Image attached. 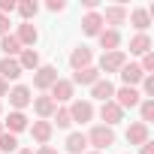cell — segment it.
Masks as SVG:
<instances>
[{
  "instance_id": "6",
  "label": "cell",
  "mask_w": 154,
  "mask_h": 154,
  "mask_svg": "<svg viewBox=\"0 0 154 154\" xmlns=\"http://www.w3.org/2000/svg\"><path fill=\"white\" fill-rule=\"evenodd\" d=\"M6 97H9V106H12V112H21V109H24V106H30V100H33L27 85H15V88L6 94Z\"/></svg>"
},
{
  "instance_id": "15",
  "label": "cell",
  "mask_w": 154,
  "mask_h": 154,
  "mask_svg": "<svg viewBox=\"0 0 154 154\" xmlns=\"http://www.w3.org/2000/svg\"><path fill=\"white\" fill-rule=\"evenodd\" d=\"M15 39H18L21 45L33 48V45H36V39H39V30H36L30 21H21V24H18V33H15Z\"/></svg>"
},
{
  "instance_id": "11",
  "label": "cell",
  "mask_w": 154,
  "mask_h": 154,
  "mask_svg": "<svg viewBox=\"0 0 154 154\" xmlns=\"http://www.w3.org/2000/svg\"><path fill=\"white\" fill-rule=\"evenodd\" d=\"M91 60H94V51L88 48V45H79V48H72V54H69V66L79 72V69H85V66H91Z\"/></svg>"
},
{
  "instance_id": "20",
  "label": "cell",
  "mask_w": 154,
  "mask_h": 154,
  "mask_svg": "<svg viewBox=\"0 0 154 154\" xmlns=\"http://www.w3.org/2000/svg\"><path fill=\"white\" fill-rule=\"evenodd\" d=\"M18 75H21V66L15 57H0V79L9 82V79H18Z\"/></svg>"
},
{
  "instance_id": "38",
  "label": "cell",
  "mask_w": 154,
  "mask_h": 154,
  "mask_svg": "<svg viewBox=\"0 0 154 154\" xmlns=\"http://www.w3.org/2000/svg\"><path fill=\"white\" fill-rule=\"evenodd\" d=\"M15 154H33V148H18Z\"/></svg>"
},
{
  "instance_id": "14",
  "label": "cell",
  "mask_w": 154,
  "mask_h": 154,
  "mask_svg": "<svg viewBox=\"0 0 154 154\" xmlns=\"http://www.w3.org/2000/svg\"><path fill=\"white\" fill-rule=\"evenodd\" d=\"M142 79H145V72L139 69V63H124V66H121V82H124V88H136Z\"/></svg>"
},
{
  "instance_id": "13",
  "label": "cell",
  "mask_w": 154,
  "mask_h": 154,
  "mask_svg": "<svg viewBox=\"0 0 154 154\" xmlns=\"http://www.w3.org/2000/svg\"><path fill=\"white\" fill-rule=\"evenodd\" d=\"M27 130H30L33 142H39V145H48V139H51V133H54L51 121H33V124H30Z\"/></svg>"
},
{
  "instance_id": "25",
  "label": "cell",
  "mask_w": 154,
  "mask_h": 154,
  "mask_svg": "<svg viewBox=\"0 0 154 154\" xmlns=\"http://www.w3.org/2000/svg\"><path fill=\"white\" fill-rule=\"evenodd\" d=\"M130 21H133V27H136L139 33H145V30H148V24H151V15H148V9L136 6V9H130Z\"/></svg>"
},
{
  "instance_id": "26",
  "label": "cell",
  "mask_w": 154,
  "mask_h": 154,
  "mask_svg": "<svg viewBox=\"0 0 154 154\" xmlns=\"http://www.w3.org/2000/svg\"><path fill=\"white\" fill-rule=\"evenodd\" d=\"M151 45H154V42H151L148 33H136V36L130 39V54H148Z\"/></svg>"
},
{
  "instance_id": "27",
  "label": "cell",
  "mask_w": 154,
  "mask_h": 154,
  "mask_svg": "<svg viewBox=\"0 0 154 154\" xmlns=\"http://www.w3.org/2000/svg\"><path fill=\"white\" fill-rule=\"evenodd\" d=\"M15 9H18V15H21L24 21H30V18L39 12V3H36V0H21V3H15Z\"/></svg>"
},
{
  "instance_id": "30",
  "label": "cell",
  "mask_w": 154,
  "mask_h": 154,
  "mask_svg": "<svg viewBox=\"0 0 154 154\" xmlns=\"http://www.w3.org/2000/svg\"><path fill=\"white\" fill-rule=\"evenodd\" d=\"M139 115H142V124L154 121V100H142L139 103Z\"/></svg>"
},
{
  "instance_id": "1",
  "label": "cell",
  "mask_w": 154,
  "mask_h": 154,
  "mask_svg": "<svg viewBox=\"0 0 154 154\" xmlns=\"http://www.w3.org/2000/svg\"><path fill=\"white\" fill-rule=\"evenodd\" d=\"M85 139H88V145H94V151H100V154H103L106 148H112V145H115V130H112V127H106V124H97Z\"/></svg>"
},
{
  "instance_id": "37",
  "label": "cell",
  "mask_w": 154,
  "mask_h": 154,
  "mask_svg": "<svg viewBox=\"0 0 154 154\" xmlns=\"http://www.w3.org/2000/svg\"><path fill=\"white\" fill-rule=\"evenodd\" d=\"M6 94H9V85H6L3 79H0V97H6Z\"/></svg>"
},
{
  "instance_id": "33",
  "label": "cell",
  "mask_w": 154,
  "mask_h": 154,
  "mask_svg": "<svg viewBox=\"0 0 154 154\" xmlns=\"http://www.w3.org/2000/svg\"><path fill=\"white\" fill-rule=\"evenodd\" d=\"M63 9H66L63 0H48V12H63Z\"/></svg>"
},
{
  "instance_id": "28",
  "label": "cell",
  "mask_w": 154,
  "mask_h": 154,
  "mask_svg": "<svg viewBox=\"0 0 154 154\" xmlns=\"http://www.w3.org/2000/svg\"><path fill=\"white\" fill-rule=\"evenodd\" d=\"M0 151H3V154H12V151H18V139L12 136V133H0Z\"/></svg>"
},
{
  "instance_id": "32",
  "label": "cell",
  "mask_w": 154,
  "mask_h": 154,
  "mask_svg": "<svg viewBox=\"0 0 154 154\" xmlns=\"http://www.w3.org/2000/svg\"><path fill=\"white\" fill-rule=\"evenodd\" d=\"M9 12H15V0H0V15L9 18Z\"/></svg>"
},
{
  "instance_id": "5",
  "label": "cell",
  "mask_w": 154,
  "mask_h": 154,
  "mask_svg": "<svg viewBox=\"0 0 154 154\" xmlns=\"http://www.w3.org/2000/svg\"><path fill=\"white\" fill-rule=\"evenodd\" d=\"M69 118L79 121V124H88V121L94 118V103H91V100H72V106H69Z\"/></svg>"
},
{
  "instance_id": "10",
  "label": "cell",
  "mask_w": 154,
  "mask_h": 154,
  "mask_svg": "<svg viewBox=\"0 0 154 154\" xmlns=\"http://www.w3.org/2000/svg\"><path fill=\"white\" fill-rule=\"evenodd\" d=\"M30 103H33V112L39 115V121H48V118L54 115V109H57V103H54L48 94H42V97H33Z\"/></svg>"
},
{
  "instance_id": "2",
  "label": "cell",
  "mask_w": 154,
  "mask_h": 154,
  "mask_svg": "<svg viewBox=\"0 0 154 154\" xmlns=\"http://www.w3.org/2000/svg\"><path fill=\"white\" fill-rule=\"evenodd\" d=\"M127 63V54L118 48V51H103L100 57V72H121V66Z\"/></svg>"
},
{
  "instance_id": "22",
  "label": "cell",
  "mask_w": 154,
  "mask_h": 154,
  "mask_svg": "<svg viewBox=\"0 0 154 154\" xmlns=\"http://www.w3.org/2000/svg\"><path fill=\"white\" fill-rule=\"evenodd\" d=\"M63 148H66V154H82V151L88 148L85 133H69V136H66V142H63Z\"/></svg>"
},
{
  "instance_id": "31",
  "label": "cell",
  "mask_w": 154,
  "mask_h": 154,
  "mask_svg": "<svg viewBox=\"0 0 154 154\" xmlns=\"http://www.w3.org/2000/svg\"><path fill=\"white\" fill-rule=\"evenodd\" d=\"M142 94H145V100H154V75L142 79Z\"/></svg>"
},
{
  "instance_id": "8",
  "label": "cell",
  "mask_w": 154,
  "mask_h": 154,
  "mask_svg": "<svg viewBox=\"0 0 154 154\" xmlns=\"http://www.w3.org/2000/svg\"><path fill=\"white\" fill-rule=\"evenodd\" d=\"M100 118L106 121V127H115V124H121V121H124V109H121L115 100H109V103H103V106H100Z\"/></svg>"
},
{
  "instance_id": "24",
  "label": "cell",
  "mask_w": 154,
  "mask_h": 154,
  "mask_svg": "<svg viewBox=\"0 0 154 154\" xmlns=\"http://www.w3.org/2000/svg\"><path fill=\"white\" fill-rule=\"evenodd\" d=\"M97 79H100V69H97V66H85V69L75 72L69 82H72V85H94Z\"/></svg>"
},
{
  "instance_id": "19",
  "label": "cell",
  "mask_w": 154,
  "mask_h": 154,
  "mask_svg": "<svg viewBox=\"0 0 154 154\" xmlns=\"http://www.w3.org/2000/svg\"><path fill=\"white\" fill-rule=\"evenodd\" d=\"M97 39H100L103 51H118V45H121V33H118V30H112V27H103Z\"/></svg>"
},
{
  "instance_id": "36",
  "label": "cell",
  "mask_w": 154,
  "mask_h": 154,
  "mask_svg": "<svg viewBox=\"0 0 154 154\" xmlns=\"http://www.w3.org/2000/svg\"><path fill=\"white\" fill-rule=\"evenodd\" d=\"M139 148H142V151H139V154H154V145H151V139H148V142H145V145H139Z\"/></svg>"
},
{
  "instance_id": "40",
  "label": "cell",
  "mask_w": 154,
  "mask_h": 154,
  "mask_svg": "<svg viewBox=\"0 0 154 154\" xmlns=\"http://www.w3.org/2000/svg\"><path fill=\"white\" fill-rule=\"evenodd\" d=\"M88 154H100V151H88Z\"/></svg>"
},
{
  "instance_id": "3",
  "label": "cell",
  "mask_w": 154,
  "mask_h": 154,
  "mask_svg": "<svg viewBox=\"0 0 154 154\" xmlns=\"http://www.w3.org/2000/svg\"><path fill=\"white\" fill-rule=\"evenodd\" d=\"M48 91H51L48 97H51L54 103H69V100L75 97V85H72L69 79H57V82H54Z\"/></svg>"
},
{
  "instance_id": "41",
  "label": "cell",
  "mask_w": 154,
  "mask_h": 154,
  "mask_svg": "<svg viewBox=\"0 0 154 154\" xmlns=\"http://www.w3.org/2000/svg\"><path fill=\"white\" fill-rule=\"evenodd\" d=\"M0 112H3V106H0Z\"/></svg>"
},
{
  "instance_id": "29",
  "label": "cell",
  "mask_w": 154,
  "mask_h": 154,
  "mask_svg": "<svg viewBox=\"0 0 154 154\" xmlns=\"http://www.w3.org/2000/svg\"><path fill=\"white\" fill-rule=\"evenodd\" d=\"M51 118H54V121H51V127L57 124L60 130H66V127L72 124V118H69V109H54V115H51Z\"/></svg>"
},
{
  "instance_id": "18",
  "label": "cell",
  "mask_w": 154,
  "mask_h": 154,
  "mask_svg": "<svg viewBox=\"0 0 154 154\" xmlns=\"http://www.w3.org/2000/svg\"><path fill=\"white\" fill-rule=\"evenodd\" d=\"M82 30H85V36H100V30H103V15H100V12H88V15L82 18Z\"/></svg>"
},
{
  "instance_id": "23",
  "label": "cell",
  "mask_w": 154,
  "mask_h": 154,
  "mask_svg": "<svg viewBox=\"0 0 154 154\" xmlns=\"http://www.w3.org/2000/svg\"><path fill=\"white\" fill-rule=\"evenodd\" d=\"M0 51H3V57H15V54H21V42L15 39V33L0 36Z\"/></svg>"
},
{
  "instance_id": "4",
  "label": "cell",
  "mask_w": 154,
  "mask_h": 154,
  "mask_svg": "<svg viewBox=\"0 0 154 154\" xmlns=\"http://www.w3.org/2000/svg\"><path fill=\"white\" fill-rule=\"evenodd\" d=\"M57 79H60V75H57L54 66H39V69H33V88H36V91H48Z\"/></svg>"
},
{
  "instance_id": "21",
  "label": "cell",
  "mask_w": 154,
  "mask_h": 154,
  "mask_svg": "<svg viewBox=\"0 0 154 154\" xmlns=\"http://www.w3.org/2000/svg\"><path fill=\"white\" fill-rule=\"evenodd\" d=\"M15 60H18L21 72H24V69H39V51H36V48H21V54H18Z\"/></svg>"
},
{
  "instance_id": "35",
  "label": "cell",
  "mask_w": 154,
  "mask_h": 154,
  "mask_svg": "<svg viewBox=\"0 0 154 154\" xmlns=\"http://www.w3.org/2000/svg\"><path fill=\"white\" fill-rule=\"evenodd\" d=\"M33 154H57V151H54V148H51V145H39V148H36V151H33Z\"/></svg>"
},
{
  "instance_id": "34",
  "label": "cell",
  "mask_w": 154,
  "mask_h": 154,
  "mask_svg": "<svg viewBox=\"0 0 154 154\" xmlns=\"http://www.w3.org/2000/svg\"><path fill=\"white\" fill-rule=\"evenodd\" d=\"M6 33H9V18L0 15V36H6Z\"/></svg>"
},
{
  "instance_id": "17",
  "label": "cell",
  "mask_w": 154,
  "mask_h": 154,
  "mask_svg": "<svg viewBox=\"0 0 154 154\" xmlns=\"http://www.w3.org/2000/svg\"><path fill=\"white\" fill-rule=\"evenodd\" d=\"M127 142H130V145H145V142H148V124L133 121V124L127 127Z\"/></svg>"
},
{
  "instance_id": "12",
  "label": "cell",
  "mask_w": 154,
  "mask_h": 154,
  "mask_svg": "<svg viewBox=\"0 0 154 154\" xmlns=\"http://www.w3.org/2000/svg\"><path fill=\"white\" fill-rule=\"evenodd\" d=\"M91 97L100 100V103H109V100L115 97V85H112L109 79H97V82L91 85Z\"/></svg>"
},
{
  "instance_id": "39",
  "label": "cell",
  "mask_w": 154,
  "mask_h": 154,
  "mask_svg": "<svg viewBox=\"0 0 154 154\" xmlns=\"http://www.w3.org/2000/svg\"><path fill=\"white\" fill-rule=\"evenodd\" d=\"M0 133H3V121H0Z\"/></svg>"
},
{
  "instance_id": "7",
  "label": "cell",
  "mask_w": 154,
  "mask_h": 154,
  "mask_svg": "<svg viewBox=\"0 0 154 154\" xmlns=\"http://www.w3.org/2000/svg\"><path fill=\"white\" fill-rule=\"evenodd\" d=\"M121 109H136L139 103H142V94L136 91V88H118L115 91V97H112Z\"/></svg>"
},
{
  "instance_id": "16",
  "label": "cell",
  "mask_w": 154,
  "mask_h": 154,
  "mask_svg": "<svg viewBox=\"0 0 154 154\" xmlns=\"http://www.w3.org/2000/svg\"><path fill=\"white\" fill-rule=\"evenodd\" d=\"M27 127H30V124H27V115H24V112H9L6 121H3V130L12 133V136L21 133V130H27Z\"/></svg>"
},
{
  "instance_id": "9",
  "label": "cell",
  "mask_w": 154,
  "mask_h": 154,
  "mask_svg": "<svg viewBox=\"0 0 154 154\" xmlns=\"http://www.w3.org/2000/svg\"><path fill=\"white\" fill-rule=\"evenodd\" d=\"M124 21H127V6H121V3L106 6V12H103V24H112V30H118Z\"/></svg>"
}]
</instances>
